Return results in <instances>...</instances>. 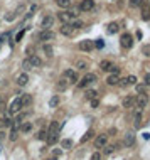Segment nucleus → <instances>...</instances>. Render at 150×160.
<instances>
[{
    "label": "nucleus",
    "mask_w": 150,
    "mask_h": 160,
    "mask_svg": "<svg viewBox=\"0 0 150 160\" xmlns=\"http://www.w3.org/2000/svg\"><path fill=\"white\" fill-rule=\"evenodd\" d=\"M94 81H96V74L88 72V74H86V76H84L79 83H78V86H79V88H86L88 84H91V83H94Z\"/></svg>",
    "instance_id": "nucleus-1"
},
{
    "label": "nucleus",
    "mask_w": 150,
    "mask_h": 160,
    "mask_svg": "<svg viewBox=\"0 0 150 160\" xmlns=\"http://www.w3.org/2000/svg\"><path fill=\"white\" fill-rule=\"evenodd\" d=\"M135 105L140 108H145L147 105H149V96H147V93H142V94H138L137 98H135Z\"/></svg>",
    "instance_id": "nucleus-2"
},
{
    "label": "nucleus",
    "mask_w": 150,
    "mask_h": 160,
    "mask_svg": "<svg viewBox=\"0 0 150 160\" xmlns=\"http://www.w3.org/2000/svg\"><path fill=\"white\" fill-rule=\"evenodd\" d=\"M20 108H22L20 98H15V100L10 103V106H9V115H17V113L20 111Z\"/></svg>",
    "instance_id": "nucleus-3"
},
{
    "label": "nucleus",
    "mask_w": 150,
    "mask_h": 160,
    "mask_svg": "<svg viewBox=\"0 0 150 160\" xmlns=\"http://www.w3.org/2000/svg\"><path fill=\"white\" fill-rule=\"evenodd\" d=\"M120 44L123 46V47H127V49H130L131 46H133V37L130 34H123L121 39H120Z\"/></svg>",
    "instance_id": "nucleus-4"
},
{
    "label": "nucleus",
    "mask_w": 150,
    "mask_h": 160,
    "mask_svg": "<svg viewBox=\"0 0 150 160\" xmlns=\"http://www.w3.org/2000/svg\"><path fill=\"white\" fill-rule=\"evenodd\" d=\"M79 9H81L83 12H90V10H93V9H94V0H83L81 5H79Z\"/></svg>",
    "instance_id": "nucleus-5"
},
{
    "label": "nucleus",
    "mask_w": 150,
    "mask_h": 160,
    "mask_svg": "<svg viewBox=\"0 0 150 160\" xmlns=\"http://www.w3.org/2000/svg\"><path fill=\"white\" fill-rule=\"evenodd\" d=\"M106 142H108V135H98L96 140H94V147L96 148H103L106 145Z\"/></svg>",
    "instance_id": "nucleus-6"
},
{
    "label": "nucleus",
    "mask_w": 150,
    "mask_h": 160,
    "mask_svg": "<svg viewBox=\"0 0 150 160\" xmlns=\"http://www.w3.org/2000/svg\"><path fill=\"white\" fill-rule=\"evenodd\" d=\"M93 47H94L93 40H81V42H79V49H81V51L90 52V51H93Z\"/></svg>",
    "instance_id": "nucleus-7"
},
{
    "label": "nucleus",
    "mask_w": 150,
    "mask_h": 160,
    "mask_svg": "<svg viewBox=\"0 0 150 160\" xmlns=\"http://www.w3.org/2000/svg\"><path fill=\"white\" fill-rule=\"evenodd\" d=\"M52 25H54V17L47 15V17L42 19V29H44V31H49V29H51Z\"/></svg>",
    "instance_id": "nucleus-8"
},
{
    "label": "nucleus",
    "mask_w": 150,
    "mask_h": 160,
    "mask_svg": "<svg viewBox=\"0 0 150 160\" xmlns=\"http://www.w3.org/2000/svg\"><path fill=\"white\" fill-rule=\"evenodd\" d=\"M123 145H125V147H133V145H135V135H133L131 131H128V133L125 135V138H123Z\"/></svg>",
    "instance_id": "nucleus-9"
},
{
    "label": "nucleus",
    "mask_w": 150,
    "mask_h": 160,
    "mask_svg": "<svg viewBox=\"0 0 150 160\" xmlns=\"http://www.w3.org/2000/svg\"><path fill=\"white\" fill-rule=\"evenodd\" d=\"M120 84L125 88V86H131V84H137V78L135 76H128L125 79H120Z\"/></svg>",
    "instance_id": "nucleus-10"
},
{
    "label": "nucleus",
    "mask_w": 150,
    "mask_h": 160,
    "mask_svg": "<svg viewBox=\"0 0 150 160\" xmlns=\"http://www.w3.org/2000/svg\"><path fill=\"white\" fill-rule=\"evenodd\" d=\"M64 78L68 79V83H76V81H78V76H76V72L73 71V69L64 71Z\"/></svg>",
    "instance_id": "nucleus-11"
},
{
    "label": "nucleus",
    "mask_w": 150,
    "mask_h": 160,
    "mask_svg": "<svg viewBox=\"0 0 150 160\" xmlns=\"http://www.w3.org/2000/svg\"><path fill=\"white\" fill-rule=\"evenodd\" d=\"M59 19H61V22L69 24V22H73V14L71 12H61L59 14Z\"/></svg>",
    "instance_id": "nucleus-12"
},
{
    "label": "nucleus",
    "mask_w": 150,
    "mask_h": 160,
    "mask_svg": "<svg viewBox=\"0 0 150 160\" xmlns=\"http://www.w3.org/2000/svg\"><path fill=\"white\" fill-rule=\"evenodd\" d=\"M106 83L110 84V86H116V84H120V76L118 74H110L108 76V79H106Z\"/></svg>",
    "instance_id": "nucleus-13"
},
{
    "label": "nucleus",
    "mask_w": 150,
    "mask_h": 160,
    "mask_svg": "<svg viewBox=\"0 0 150 160\" xmlns=\"http://www.w3.org/2000/svg\"><path fill=\"white\" fill-rule=\"evenodd\" d=\"M39 39H40V40H52V39H54V32H51V31H42V32L39 34Z\"/></svg>",
    "instance_id": "nucleus-14"
},
{
    "label": "nucleus",
    "mask_w": 150,
    "mask_h": 160,
    "mask_svg": "<svg viewBox=\"0 0 150 160\" xmlns=\"http://www.w3.org/2000/svg\"><path fill=\"white\" fill-rule=\"evenodd\" d=\"M133 106H135V98H133V96H127V98L123 100V108L131 110Z\"/></svg>",
    "instance_id": "nucleus-15"
},
{
    "label": "nucleus",
    "mask_w": 150,
    "mask_h": 160,
    "mask_svg": "<svg viewBox=\"0 0 150 160\" xmlns=\"http://www.w3.org/2000/svg\"><path fill=\"white\" fill-rule=\"evenodd\" d=\"M73 32H74V29L71 27V24H64L61 27V34H64V36H73Z\"/></svg>",
    "instance_id": "nucleus-16"
},
{
    "label": "nucleus",
    "mask_w": 150,
    "mask_h": 160,
    "mask_svg": "<svg viewBox=\"0 0 150 160\" xmlns=\"http://www.w3.org/2000/svg\"><path fill=\"white\" fill-rule=\"evenodd\" d=\"M140 9H142V19L150 20V5H140Z\"/></svg>",
    "instance_id": "nucleus-17"
},
{
    "label": "nucleus",
    "mask_w": 150,
    "mask_h": 160,
    "mask_svg": "<svg viewBox=\"0 0 150 160\" xmlns=\"http://www.w3.org/2000/svg\"><path fill=\"white\" fill-rule=\"evenodd\" d=\"M29 61H31V64H32V68H39L42 62H40V57H37V56H29Z\"/></svg>",
    "instance_id": "nucleus-18"
},
{
    "label": "nucleus",
    "mask_w": 150,
    "mask_h": 160,
    "mask_svg": "<svg viewBox=\"0 0 150 160\" xmlns=\"http://www.w3.org/2000/svg\"><path fill=\"white\" fill-rule=\"evenodd\" d=\"M27 83H29V76H27L25 72H24V74H20L19 78H17V84H19V86H25Z\"/></svg>",
    "instance_id": "nucleus-19"
},
{
    "label": "nucleus",
    "mask_w": 150,
    "mask_h": 160,
    "mask_svg": "<svg viewBox=\"0 0 150 160\" xmlns=\"http://www.w3.org/2000/svg\"><path fill=\"white\" fill-rule=\"evenodd\" d=\"M108 34H116L118 31H120V25L116 24V22H112V24H108Z\"/></svg>",
    "instance_id": "nucleus-20"
},
{
    "label": "nucleus",
    "mask_w": 150,
    "mask_h": 160,
    "mask_svg": "<svg viewBox=\"0 0 150 160\" xmlns=\"http://www.w3.org/2000/svg\"><path fill=\"white\" fill-rule=\"evenodd\" d=\"M59 128H61L59 121H52L51 126H49V131H47V133H59Z\"/></svg>",
    "instance_id": "nucleus-21"
},
{
    "label": "nucleus",
    "mask_w": 150,
    "mask_h": 160,
    "mask_svg": "<svg viewBox=\"0 0 150 160\" xmlns=\"http://www.w3.org/2000/svg\"><path fill=\"white\" fill-rule=\"evenodd\" d=\"M31 101H32L31 94H22V98H20V103H22V106H27V105H31Z\"/></svg>",
    "instance_id": "nucleus-22"
},
{
    "label": "nucleus",
    "mask_w": 150,
    "mask_h": 160,
    "mask_svg": "<svg viewBox=\"0 0 150 160\" xmlns=\"http://www.w3.org/2000/svg\"><path fill=\"white\" fill-rule=\"evenodd\" d=\"M112 62H110V61H101V62H100V68H101V69H103V71H112Z\"/></svg>",
    "instance_id": "nucleus-23"
},
{
    "label": "nucleus",
    "mask_w": 150,
    "mask_h": 160,
    "mask_svg": "<svg viewBox=\"0 0 150 160\" xmlns=\"http://www.w3.org/2000/svg\"><path fill=\"white\" fill-rule=\"evenodd\" d=\"M56 3L61 7V9H68V7H71V0H56Z\"/></svg>",
    "instance_id": "nucleus-24"
},
{
    "label": "nucleus",
    "mask_w": 150,
    "mask_h": 160,
    "mask_svg": "<svg viewBox=\"0 0 150 160\" xmlns=\"http://www.w3.org/2000/svg\"><path fill=\"white\" fill-rule=\"evenodd\" d=\"M140 120H142V110L138 108L137 113H135V126H137V128L140 126Z\"/></svg>",
    "instance_id": "nucleus-25"
},
{
    "label": "nucleus",
    "mask_w": 150,
    "mask_h": 160,
    "mask_svg": "<svg viewBox=\"0 0 150 160\" xmlns=\"http://www.w3.org/2000/svg\"><path fill=\"white\" fill-rule=\"evenodd\" d=\"M68 88V79L64 78V79H59V83H57V89L59 91H62V89Z\"/></svg>",
    "instance_id": "nucleus-26"
},
{
    "label": "nucleus",
    "mask_w": 150,
    "mask_h": 160,
    "mask_svg": "<svg viewBox=\"0 0 150 160\" xmlns=\"http://www.w3.org/2000/svg\"><path fill=\"white\" fill-rule=\"evenodd\" d=\"M24 118H25V115H24V113H17V118H15V126H17V128L24 123Z\"/></svg>",
    "instance_id": "nucleus-27"
},
{
    "label": "nucleus",
    "mask_w": 150,
    "mask_h": 160,
    "mask_svg": "<svg viewBox=\"0 0 150 160\" xmlns=\"http://www.w3.org/2000/svg\"><path fill=\"white\" fill-rule=\"evenodd\" d=\"M93 135H94L93 130H88V131H86V135H84V137L81 138V143H84V142H88L90 138H93Z\"/></svg>",
    "instance_id": "nucleus-28"
},
{
    "label": "nucleus",
    "mask_w": 150,
    "mask_h": 160,
    "mask_svg": "<svg viewBox=\"0 0 150 160\" xmlns=\"http://www.w3.org/2000/svg\"><path fill=\"white\" fill-rule=\"evenodd\" d=\"M36 138H37V140H47V131H46V130H40V131H37Z\"/></svg>",
    "instance_id": "nucleus-29"
},
{
    "label": "nucleus",
    "mask_w": 150,
    "mask_h": 160,
    "mask_svg": "<svg viewBox=\"0 0 150 160\" xmlns=\"http://www.w3.org/2000/svg\"><path fill=\"white\" fill-rule=\"evenodd\" d=\"M96 94H98V93H96L94 89H88L84 96H86V100H93V98H96Z\"/></svg>",
    "instance_id": "nucleus-30"
},
{
    "label": "nucleus",
    "mask_w": 150,
    "mask_h": 160,
    "mask_svg": "<svg viewBox=\"0 0 150 160\" xmlns=\"http://www.w3.org/2000/svg\"><path fill=\"white\" fill-rule=\"evenodd\" d=\"M76 68H78V69H86V68H88V62L79 59V61H76Z\"/></svg>",
    "instance_id": "nucleus-31"
},
{
    "label": "nucleus",
    "mask_w": 150,
    "mask_h": 160,
    "mask_svg": "<svg viewBox=\"0 0 150 160\" xmlns=\"http://www.w3.org/2000/svg\"><path fill=\"white\" fill-rule=\"evenodd\" d=\"M17 133H19V130H17V126H14V128H12V131H10V137H9V138H10L12 142H14V140H17V137H19Z\"/></svg>",
    "instance_id": "nucleus-32"
},
{
    "label": "nucleus",
    "mask_w": 150,
    "mask_h": 160,
    "mask_svg": "<svg viewBox=\"0 0 150 160\" xmlns=\"http://www.w3.org/2000/svg\"><path fill=\"white\" fill-rule=\"evenodd\" d=\"M61 147H62V148H71V147H73V140H69V138L62 140V142H61Z\"/></svg>",
    "instance_id": "nucleus-33"
},
{
    "label": "nucleus",
    "mask_w": 150,
    "mask_h": 160,
    "mask_svg": "<svg viewBox=\"0 0 150 160\" xmlns=\"http://www.w3.org/2000/svg\"><path fill=\"white\" fill-rule=\"evenodd\" d=\"M57 105H59V98H57V96L51 98V101H49V106H51V108H56Z\"/></svg>",
    "instance_id": "nucleus-34"
},
{
    "label": "nucleus",
    "mask_w": 150,
    "mask_h": 160,
    "mask_svg": "<svg viewBox=\"0 0 150 160\" xmlns=\"http://www.w3.org/2000/svg\"><path fill=\"white\" fill-rule=\"evenodd\" d=\"M113 152H115V145H105V153L106 155H110Z\"/></svg>",
    "instance_id": "nucleus-35"
},
{
    "label": "nucleus",
    "mask_w": 150,
    "mask_h": 160,
    "mask_svg": "<svg viewBox=\"0 0 150 160\" xmlns=\"http://www.w3.org/2000/svg\"><path fill=\"white\" fill-rule=\"evenodd\" d=\"M22 68H24L25 71H29V69H32V64H31V61H29V59H25V61L22 62Z\"/></svg>",
    "instance_id": "nucleus-36"
},
{
    "label": "nucleus",
    "mask_w": 150,
    "mask_h": 160,
    "mask_svg": "<svg viewBox=\"0 0 150 160\" xmlns=\"http://www.w3.org/2000/svg\"><path fill=\"white\" fill-rule=\"evenodd\" d=\"M71 27L73 29H81L83 27V22L81 20H74V22H71Z\"/></svg>",
    "instance_id": "nucleus-37"
},
{
    "label": "nucleus",
    "mask_w": 150,
    "mask_h": 160,
    "mask_svg": "<svg viewBox=\"0 0 150 160\" xmlns=\"http://www.w3.org/2000/svg\"><path fill=\"white\" fill-rule=\"evenodd\" d=\"M31 128H32L31 123H22L20 125V130H22V131H31Z\"/></svg>",
    "instance_id": "nucleus-38"
},
{
    "label": "nucleus",
    "mask_w": 150,
    "mask_h": 160,
    "mask_svg": "<svg viewBox=\"0 0 150 160\" xmlns=\"http://www.w3.org/2000/svg\"><path fill=\"white\" fill-rule=\"evenodd\" d=\"M130 5L131 7H140V5H143V0H130Z\"/></svg>",
    "instance_id": "nucleus-39"
},
{
    "label": "nucleus",
    "mask_w": 150,
    "mask_h": 160,
    "mask_svg": "<svg viewBox=\"0 0 150 160\" xmlns=\"http://www.w3.org/2000/svg\"><path fill=\"white\" fill-rule=\"evenodd\" d=\"M44 52L47 54V56H52V47H51L49 44H46V46H44Z\"/></svg>",
    "instance_id": "nucleus-40"
},
{
    "label": "nucleus",
    "mask_w": 150,
    "mask_h": 160,
    "mask_svg": "<svg viewBox=\"0 0 150 160\" xmlns=\"http://www.w3.org/2000/svg\"><path fill=\"white\" fill-rule=\"evenodd\" d=\"M24 34H25V31H20V32H17V36H15V42H19V40H22V37H24Z\"/></svg>",
    "instance_id": "nucleus-41"
},
{
    "label": "nucleus",
    "mask_w": 150,
    "mask_h": 160,
    "mask_svg": "<svg viewBox=\"0 0 150 160\" xmlns=\"http://www.w3.org/2000/svg\"><path fill=\"white\" fill-rule=\"evenodd\" d=\"M137 91H138V94L145 93V84H137Z\"/></svg>",
    "instance_id": "nucleus-42"
},
{
    "label": "nucleus",
    "mask_w": 150,
    "mask_h": 160,
    "mask_svg": "<svg viewBox=\"0 0 150 160\" xmlns=\"http://www.w3.org/2000/svg\"><path fill=\"white\" fill-rule=\"evenodd\" d=\"M94 46H96V47H98V49H101V47H103V46H105V42H103V39H98V40H96V42H94Z\"/></svg>",
    "instance_id": "nucleus-43"
},
{
    "label": "nucleus",
    "mask_w": 150,
    "mask_h": 160,
    "mask_svg": "<svg viewBox=\"0 0 150 160\" xmlns=\"http://www.w3.org/2000/svg\"><path fill=\"white\" fill-rule=\"evenodd\" d=\"M14 19H15V14H7L5 15V20H9V22H12Z\"/></svg>",
    "instance_id": "nucleus-44"
},
{
    "label": "nucleus",
    "mask_w": 150,
    "mask_h": 160,
    "mask_svg": "<svg viewBox=\"0 0 150 160\" xmlns=\"http://www.w3.org/2000/svg\"><path fill=\"white\" fill-rule=\"evenodd\" d=\"M98 105H100V100H98V98H93V100H91V106L96 108Z\"/></svg>",
    "instance_id": "nucleus-45"
},
{
    "label": "nucleus",
    "mask_w": 150,
    "mask_h": 160,
    "mask_svg": "<svg viewBox=\"0 0 150 160\" xmlns=\"http://www.w3.org/2000/svg\"><path fill=\"white\" fill-rule=\"evenodd\" d=\"M142 51H143L145 56H150V46H143V49H142Z\"/></svg>",
    "instance_id": "nucleus-46"
},
{
    "label": "nucleus",
    "mask_w": 150,
    "mask_h": 160,
    "mask_svg": "<svg viewBox=\"0 0 150 160\" xmlns=\"http://www.w3.org/2000/svg\"><path fill=\"white\" fill-rule=\"evenodd\" d=\"M91 160H101V155H100L98 152H94L93 155H91Z\"/></svg>",
    "instance_id": "nucleus-47"
},
{
    "label": "nucleus",
    "mask_w": 150,
    "mask_h": 160,
    "mask_svg": "<svg viewBox=\"0 0 150 160\" xmlns=\"http://www.w3.org/2000/svg\"><path fill=\"white\" fill-rule=\"evenodd\" d=\"M145 86H150V72L145 74Z\"/></svg>",
    "instance_id": "nucleus-48"
},
{
    "label": "nucleus",
    "mask_w": 150,
    "mask_h": 160,
    "mask_svg": "<svg viewBox=\"0 0 150 160\" xmlns=\"http://www.w3.org/2000/svg\"><path fill=\"white\" fill-rule=\"evenodd\" d=\"M2 125H3V126H10V120H9V118H5V120H3V121H2Z\"/></svg>",
    "instance_id": "nucleus-49"
},
{
    "label": "nucleus",
    "mask_w": 150,
    "mask_h": 160,
    "mask_svg": "<svg viewBox=\"0 0 150 160\" xmlns=\"http://www.w3.org/2000/svg\"><path fill=\"white\" fill-rule=\"evenodd\" d=\"M52 155H54V159H57V157L61 155V150H54V153H52Z\"/></svg>",
    "instance_id": "nucleus-50"
},
{
    "label": "nucleus",
    "mask_w": 150,
    "mask_h": 160,
    "mask_svg": "<svg viewBox=\"0 0 150 160\" xmlns=\"http://www.w3.org/2000/svg\"><path fill=\"white\" fill-rule=\"evenodd\" d=\"M3 110V103H2V100H0V111Z\"/></svg>",
    "instance_id": "nucleus-51"
}]
</instances>
